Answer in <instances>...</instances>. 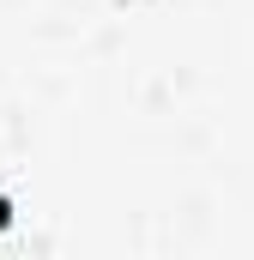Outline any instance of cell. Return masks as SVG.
I'll return each mask as SVG.
<instances>
[{"label":"cell","instance_id":"cell-1","mask_svg":"<svg viewBox=\"0 0 254 260\" xmlns=\"http://www.w3.org/2000/svg\"><path fill=\"white\" fill-rule=\"evenodd\" d=\"M6 224H12V200L0 194V230H6Z\"/></svg>","mask_w":254,"mask_h":260}]
</instances>
